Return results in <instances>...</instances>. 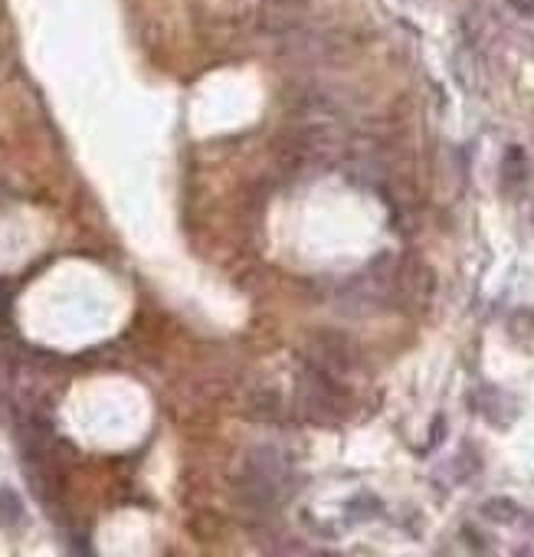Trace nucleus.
I'll list each match as a JSON object with an SVG mask.
<instances>
[{"instance_id":"2","label":"nucleus","mask_w":534,"mask_h":557,"mask_svg":"<svg viewBox=\"0 0 534 557\" xmlns=\"http://www.w3.org/2000/svg\"><path fill=\"white\" fill-rule=\"evenodd\" d=\"M482 511L492 518V521H514L518 518V505L514 502H505V498H492L482 505Z\"/></svg>"},{"instance_id":"1","label":"nucleus","mask_w":534,"mask_h":557,"mask_svg":"<svg viewBox=\"0 0 534 557\" xmlns=\"http://www.w3.org/2000/svg\"><path fill=\"white\" fill-rule=\"evenodd\" d=\"M319 368L335 371V374L345 371V368H351V348L338 335H325L319 342Z\"/></svg>"},{"instance_id":"3","label":"nucleus","mask_w":534,"mask_h":557,"mask_svg":"<svg viewBox=\"0 0 534 557\" xmlns=\"http://www.w3.org/2000/svg\"><path fill=\"white\" fill-rule=\"evenodd\" d=\"M511 8L524 17H534V0H511Z\"/></svg>"}]
</instances>
